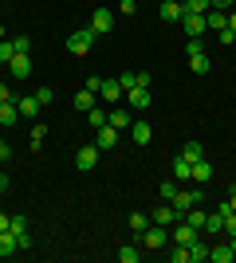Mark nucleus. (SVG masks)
<instances>
[{
  "instance_id": "nucleus-12",
  "label": "nucleus",
  "mask_w": 236,
  "mask_h": 263,
  "mask_svg": "<svg viewBox=\"0 0 236 263\" xmlns=\"http://www.w3.org/2000/svg\"><path fill=\"white\" fill-rule=\"evenodd\" d=\"M205 28H209V32H225V28H228V12L209 8V12H205Z\"/></svg>"
},
{
  "instance_id": "nucleus-48",
  "label": "nucleus",
  "mask_w": 236,
  "mask_h": 263,
  "mask_svg": "<svg viewBox=\"0 0 236 263\" xmlns=\"http://www.w3.org/2000/svg\"><path fill=\"white\" fill-rule=\"evenodd\" d=\"M228 204H232V212H236V193H228Z\"/></svg>"
},
{
  "instance_id": "nucleus-40",
  "label": "nucleus",
  "mask_w": 236,
  "mask_h": 263,
  "mask_svg": "<svg viewBox=\"0 0 236 263\" xmlns=\"http://www.w3.org/2000/svg\"><path fill=\"white\" fill-rule=\"evenodd\" d=\"M134 8H138L134 0H118V12H122V16H134Z\"/></svg>"
},
{
  "instance_id": "nucleus-44",
  "label": "nucleus",
  "mask_w": 236,
  "mask_h": 263,
  "mask_svg": "<svg viewBox=\"0 0 236 263\" xmlns=\"http://www.w3.org/2000/svg\"><path fill=\"white\" fill-rule=\"evenodd\" d=\"M213 8H221V12H228V8H236L232 0H213Z\"/></svg>"
},
{
  "instance_id": "nucleus-7",
  "label": "nucleus",
  "mask_w": 236,
  "mask_h": 263,
  "mask_svg": "<svg viewBox=\"0 0 236 263\" xmlns=\"http://www.w3.org/2000/svg\"><path fill=\"white\" fill-rule=\"evenodd\" d=\"M169 236H173V243H181V248H189V243L197 240L201 232L193 228V224H185V220H177V224H173V232H169Z\"/></svg>"
},
{
  "instance_id": "nucleus-15",
  "label": "nucleus",
  "mask_w": 236,
  "mask_h": 263,
  "mask_svg": "<svg viewBox=\"0 0 236 263\" xmlns=\"http://www.w3.org/2000/svg\"><path fill=\"white\" fill-rule=\"evenodd\" d=\"M209 181H213V165H209V157L193 161V185H209Z\"/></svg>"
},
{
  "instance_id": "nucleus-3",
  "label": "nucleus",
  "mask_w": 236,
  "mask_h": 263,
  "mask_svg": "<svg viewBox=\"0 0 236 263\" xmlns=\"http://www.w3.org/2000/svg\"><path fill=\"white\" fill-rule=\"evenodd\" d=\"M90 32H95V35L114 32V12L111 8H95V12H90Z\"/></svg>"
},
{
  "instance_id": "nucleus-39",
  "label": "nucleus",
  "mask_w": 236,
  "mask_h": 263,
  "mask_svg": "<svg viewBox=\"0 0 236 263\" xmlns=\"http://www.w3.org/2000/svg\"><path fill=\"white\" fill-rule=\"evenodd\" d=\"M87 90H95V95H99V90H102V75H87Z\"/></svg>"
},
{
  "instance_id": "nucleus-28",
  "label": "nucleus",
  "mask_w": 236,
  "mask_h": 263,
  "mask_svg": "<svg viewBox=\"0 0 236 263\" xmlns=\"http://www.w3.org/2000/svg\"><path fill=\"white\" fill-rule=\"evenodd\" d=\"M126 224H130L134 232H146V228H150V216H146V212H130V220H126Z\"/></svg>"
},
{
  "instance_id": "nucleus-24",
  "label": "nucleus",
  "mask_w": 236,
  "mask_h": 263,
  "mask_svg": "<svg viewBox=\"0 0 236 263\" xmlns=\"http://www.w3.org/2000/svg\"><path fill=\"white\" fill-rule=\"evenodd\" d=\"M181 157H185V161H201V157H205V145L201 142H185V145H181Z\"/></svg>"
},
{
  "instance_id": "nucleus-10",
  "label": "nucleus",
  "mask_w": 236,
  "mask_h": 263,
  "mask_svg": "<svg viewBox=\"0 0 236 263\" xmlns=\"http://www.w3.org/2000/svg\"><path fill=\"white\" fill-rule=\"evenodd\" d=\"M181 32L189 35V40L205 35V32H209V28H205V16H181Z\"/></svg>"
},
{
  "instance_id": "nucleus-35",
  "label": "nucleus",
  "mask_w": 236,
  "mask_h": 263,
  "mask_svg": "<svg viewBox=\"0 0 236 263\" xmlns=\"http://www.w3.org/2000/svg\"><path fill=\"white\" fill-rule=\"evenodd\" d=\"M12 55H16L12 40H0V63H12Z\"/></svg>"
},
{
  "instance_id": "nucleus-46",
  "label": "nucleus",
  "mask_w": 236,
  "mask_h": 263,
  "mask_svg": "<svg viewBox=\"0 0 236 263\" xmlns=\"http://www.w3.org/2000/svg\"><path fill=\"white\" fill-rule=\"evenodd\" d=\"M0 193H8V173H0Z\"/></svg>"
},
{
  "instance_id": "nucleus-32",
  "label": "nucleus",
  "mask_w": 236,
  "mask_h": 263,
  "mask_svg": "<svg viewBox=\"0 0 236 263\" xmlns=\"http://www.w3.org/2000/svg\"><path fill=\"white\" fill-rule=\"evenodd\" d=\"M157 193H161V200H173V197H177V181H161Z\"/></svg>"
},
{
  "instance_id": "nucleus-41",
  "label": "nucleus",
  "mask_w": 236,
  "mask_h": 263,
  "mask_svg": "<svg viewBox=\"0 0 236 263\" xmlns=\"http://www.w3.org/2000/svg\"><path fill=\"white\" fill-rule=\"evenodd\" d=\"M216 40H221V44H236V32H232V28H225V32H216Z\"/></svg>"
},
{
  "instance_id": "nucleus-23",
  "label": "nucleus",
  "mask_w": 236,
  "mask_h": 263,
  "mask_svg": "<svg viewBox=\"0 0 236 263\" xmlns=\"http://www.w3.org/2000/svg\"><path fill=\"white\" fill-rule=\"evenodd\" d=\"M209 67H213V59H209V55H189V71L193 75H209Z\"/></svg>"
},
{
  "instance_id": "nucleus-33",
  "label": "nucleus",
  "mask_w": 236,
  "mask_h": 263,
  "mask_svg": "<svg viewBox=\"0 0 236 263\" xmlns=\"http://www.w3.org/2000/svg\"><path fill=\"white\" fill-rule=\"evenodd\" d=\"M8 232H12V236H24V232H28V220H24V216H12L8 220Z\"/></svg>"
},
{
  "instance_id": "nucleus-25",
  "label": "nucleus",
  "mask_w": 236,
  "mask_h": 263,
  "mask_svg": "<svg viewBox=\"0 0 236 263\" xmlns=\"http://www.w3.org/2000/svg\"><path fill=\"white\" fill-rule=\"evenodd\" d=\"M130 134H134V145H150V122H130Z\"/></svg>"
},
{
  "instance_id": "nucleus-19",
  "label": "nucleus",
  "mask_w": 236,
  "mask_h": 263,
  "mask_svg": "<svg viewBox=\"0 0 236 263\" xmlns=\"http://www.w3.org/2000/svg\"><path fill=\"white\" fill-rule=\"evenodd\" d=\"M90 106H99V95L83 87V90H79V95H75V110H79V114H87Z\"/></svg>"
},
{
  "instance_id": "nucleus-22",
  "label": "nucleus",
  "mask_w": 236,
  "mask_h": 263,
  "mask_svg": "<svg viewBox=\"0 0 236 263\" xmlns=\"http://www.w3.org/2000/svg\"><path fill=\"white\" fill-rule=\"evenodd\" d=\"M205 236H209V240H216V236H225V220H221V212H213V216L205 220Z\"/></svg>"
},
{
  "instance_id": "nucleus-45",
  "label": "nucleus",
  "mask_w": 236,
  "mask_h": 263,
  "mask_svg": "<svg viewBox=\"0 0 236 263\" xmlns=\"http://www.w3.org/2000/svg\"><path fill=\"white\" fill-rule=\"evenodd\" d=\"M8 220H12L8 212H0V232H8Z\"/></svg>"
},
{
  "instance_id": "nucleus-50",
  "label": "nucleus",
  "mask_w": 236,
  "mask_h": 263,
  "mask_svg": "<svg viewBox=\"0 0 236 263\" xmlns=\"http://www.w3.org/2000/svg\"><path fill=\"white\" fill-rule=\"evenodd\" d=\"M134 4H138V0H134Z\"/></svg>"
},
{
  "instance_id": "nucleus-11",
  "label": "nucleus",
  "mask_w": 236,
  "mask_h": 263,
  "mask_svg": "<svg viewBox=\"0 0 236 263\" xmlns=\"http://www.w3.org/2000/svg\"><path fill=\"white\" fill-rule=\"evenodd\" d=\"M126 102H130V110H150V87L126 90Z\"/></svg>"
},
{
  "instance_id": "nucleus-2",
  "label": "nucleus",
  "mask_w": 236,
  "mask_h": 263,
  "mask_svg": "<svg viewBox=\"0 0 236 263\" xmlns=\"http://www.w3.org/2000/svg\"><path fill=\"white\" fill-rule=\"evenodd\" d=\"M95 40H99V35L90 32V28H83V32H71V35H67V51H71V55H90Z\"/></svg>"
},
{
  "instance_id": "nucleus-9",
  "label": "nucleus",
  "mask_w": 236,
  "mask_h": 263,
  "mask_svg": "<svg viewBox=\"0 0 236 263\" xmlns=\"http://www.w3.org/2000/svg\"><path fill=\"white\" fill-rule=\"evenodd\" d=\"M99 99H102V102H114V106H118V99H126L122 83H118V79H102V90H99Z\"/></svg>"
},
{
  "instance_id": "nucleus-18",
  "label": "nucleus",
  "mask_w": 236,
  "mask_h": 263,
  "mask_svg": "<svg viewBox=\"0 0 236 263\" xmlns=\"http://www.w3.org/2000/svg\"><path fill=\"white\" fill-rule=\"evenodd\" d=\"M16 122H24L20 110H16V99H12V102H0V126H16Z\"/></svg>"
},
{
  "instance_id": "nucleus-36",
  "label": "nucleus",
  "mask_w": 236,
  "mask_h": 263,
  "mask_svg": "<svg viewBox=\"0 0 236 263\" xmlns=\"http://www.w3.org/2000/svg\"><path fill=\"white\" fill-rule=\"evenodd\" d=\"M35 99H40V106H47V102H56V90H51V87H40V90H35Z\"/></svg>"
},
{
  "instance_id": "nucleus-34",
  "label": "nucleus",
  "mask_w": 236,
  "mask_h": 263,
  "mask_svg": "<svg viewBox=\"0 0 236 263\" xmlns=\"http://www.w3.org/2000/svg\"><path fill=\"white\" fill-rule=\"evenodd\" d=\"M12 47H16L20 55H28V51H32V35H16V40H12Z\"/></svg>"
},
{
  "instance_id": "nucleus-16",
  "label": "nucleus",
  "mask_w": 236,
  "mask_h": 263,
  "mask_svg": "<svg viewBox=\"0 0 236 263\" xmlns=\"http://www.w3.org/2000/svg\"><path fill=\"white\" fill-rule=\"evenodd\" d=\"M236 252H232V243H213L209 248V263H232Z\"/></svg>"
},
{
  "instance_id": "nucleus-1",
  "label": "nucleus",
  "mask_w": 236,
  "mask_h": 263,
  "mask_svg": "<svg viewBox=\"0 0 236 263\" xmlns=\"http://www.w3.org/2000/svg\"><path fill=\"white\" fill-rule=\"evenodd\" d=\"M138 236H142V252H157V248L169 243V228H161V224H150V228L138 232Z\"/></svg>"
},
{
  "instance_id": "nucleus-8",
  "label": "nucleus",
  "mask_w": 236,
  "mask_h": 263,
  "mask_svg": "<svg viewBox=\"0 0 236 263\" xmlns=\"http://www.w3.org/2000/svg\"><path fill=\"white\" fill-rule=\"evenodd\" d=\"M95 145H99L102 154H111L114 145H118V130H114V126H99V130H95Z\"/></svg>"
},
{
  "instance_id": "nucleus-51",
  "label": "nucleus",
  "mask_w": 236,
  "mask_h": 263,
  "mask_svg": "<svg viewBox=\"0 0 236 263\" xmlns=\"http://www.w3.org/2000/svg\"><path fill=\"white\" fill-rule=\"evenodd\" d=\"M232 4H236V0H232Z\"/></svg>"
},
{
  "instance_id": "nucleus-6",
  "label": "nucleus",
  "mask_w": 236,
  "mask_h": 263,
  "mask_svg": "<svg viewBox=\"0 0 236 263\" xmlns=\"http://www.w3.org/2000/svg\"><path fill=\"white\" fill-rule=\"evenodd\" d=\"M16 110H20V118H28V122H35L40 118V99H35V95H16Z\"/></svg>"
},
{
  "instance_id": "nucleus-20",
  "label": "nucleus",
  "mask_w": 236,
  "mask_h": 263,
  "mask_svg": "<svg viewBox=\"0 0 236 263\" xmlns=\"http://www.w3.org/2000/svg\"><path fill=\"white\" fill-rule=\"evenodd\" d=\"M161 20L166 24H181V0H161Z\"/></svg>"
},
{
  "instance_id": "nucleus-17",
  "label": "nucleus",
  "mask_w": 236,
  "mask_h": 263,
  "mask_svg": "<svg viewBox=\"0 0 236 263\" xmlns=\"http://www.w3.org/2000/svg\"><path fill=\"white\" fill-rule=\"evenodd\" d=\"M213 8V0H181V16H205Z\"/></svg>"
},
{
  "instance_id": "nucleus-43",
  "label": "nucleus",
  "mask_w": 236,
  "mask_h": 263,
  "mask_svg": "<svg viewBox=\"0 0 236 263\" xmlns=\"http://www.w3.org/2000/svg\"><path fill=\"white\" fill-rule=\"evenodd\" d=\"M8 157H12V149H8V142L0 138V161H8Z\"/></svg>"
},
{
  "instance_id": "nucleus-26",
  "label": "nucleus",
  "mask_w": 236,
  "mask_h": 263,
  "mask_svg": "<svg viewBox=\"0 0 236 263\" xmlns=\"http://www.w3.org/2000/svg\"><path fill=\"white\" fill-rule=\"evenodd\" d=\"M16 252H20V243H16V236H12V232H0V255L8 259V255H16Z\"/></svg>"
},
{
  "instance_id": "nucleus-49",
  "label": "nucleus",
  "mask_w": 236,
  "mask_h": 263,
  "mask_svg": "<svg viewBox=\"0 0 236 263\" xmlns=\"http://www.w3.org/2000/svg\"><path fill=\"white\" fill-rule=\"evenodd\" d=\"M228 243H232V252H236V236H228Z\"/></svg>"
},
{
  "instance_id": "nucleus-42",
  "label": "nucleus",
  "mask_w": 236,
  "mask_h": 263,
  "mask_svg": "<svg viewBox=\"0 0 236 263\" xmlns=\"http://www.w3.org/2000/svg\"><path fill=\"white\" fill-rule=\"evenodd\" d=\"M12 99H16V95H12V87H8V83H0V102H12Z\"/></svg>"
},
{
  "instance_id": "nucleus-29",
  "label": "nucleus",
  "mask_w": 236,
  "mask_h": 263,
  "mask_svg": "<svg viewBox=\"0 0 236 263\" xmlns=\"http://www.w3.org/2000/svg\"><path fill=\"white\" fill-rule=\"evenodd\" d=\"M44 138H47V122H35V126H32V149H40Z\"/></svg>"
},
{
  "instance_id": "nucleus-30",
  "label": "nucleus",
  "mask_w": 236,
  "mask_h": 263,
  "mask_svg": "<svg viewBox=\"0 0 236 263\" xmlns=\"http://www.w3.org/2000/svg\"><path fill=\"white\" fill-rule=\"evenodd\" d=\"M87 122H90V126H95V130H99V126H106V110L90 106V110H87Z\"/></svg>"
},
{
  "instance_id": "nucleus-5",
  "label": "nucleus",
  "mask_w": 236,
  "mask_h": 263,
  "mask_svg": "<svg viewBox=\"0 0 236 263\" xmlns=\"http://www.w3.org/2000/svg\"><path fill=\"white\" fill-rule=\"evenodd\" d=\"M177 212H173V204H169V200H161V204H157L154 212H150V224H161V228H173V224H177Z\"/></svg>"
},
{
  "instance_id": "nucleus-38",
  "label": "nucleus",
  "mask_w": 236,
  "mask_h": 263,
  "mask_svg": "<svg viewBox=\"0 0 236 263\" xmlns=\"http://www.w3.org/2000/svg\"><path fill=\"white\" fill-rule=\"evenodd\" d=\"M201 51H205L201 35H197V40H189V44H185V55H201Z\"/></svg>"
},
{
  "instance_id": "nucleus-4",
  "label": "nucleus",
  "mask_w": 236,
  "mask_h": 263,
  "mask_svg": "<svg viewBox=\"0 0 236 263\" xmlns=\"http://www.w3.org/2000/svg\"><path fill=\"white\" fill-rule=\"evenodd\" d=\"M99 154H102V149H99L95 142H90V145H83V149L75 154V169H79V173H90V169L99 165Z\"/></svg>"
},
{
  "instance_id": "nucleus-27",
  "label": "nucleus",
  "mask_w": 236,
  "mask_h": 263,
  "mask_svg": "<svg viewBox=\"0 0 236 263\" xmlns=\"http://www.w3.org/2000/svg\"><path fill=\"white\" fill-rule=\"evenodd\" d=\"M118 259H122V263H138V259H142V243H126V248H118Z\"/></svg>"
},
{
  "instance_id": "nucleus-47",
  "label": "nucleus",
  "mask_w": 236,
  "mask_h": 263,
  "mask_svg": "<svg viewBox=\"0 0 236 263\" xmlns=\"http://www.w3.org/2000/svg\"><path fill=\"white\" fill-rule=\"evenodd\" d=\"M228 28H232V32H236V8L228 12Z\"/></svg>"
},
{
  "instance_id": "nucleus-13",
  "label": "nucleus",
  "mask_w": 236,
  "mask_h": 263,
  "mask_svg": "<svg viewBox=\"0 0 236 263\" xmlns=\"http://www.w3.org/2000/svg\"><path fill=\"white\" fill-rule=\"evenodd\" d=\"M8 71H12V79H28L32 75V59H28V55H12V63H8Z\"/></svg>"
},
{
  "instance_id": "nucleus-31",
  "label": "nucleus",
  "mask_w": 236,
  "mask_h": 263,
  "mask_svg": "<svg viewBox=\"0 0 236 263\" xmlns=\"http://www.w3.org/2000/svg\"><path fill=\"white\" fill-rule=\"evenodd\" d=\"M118 83H122V90H134V87H142V83H138V71H122V75H118Z\"/></svg>"
},
{
  "instance_id": "nucleus-14",
  "label": "nucleus",
  "mask_w": 236,
  "mask_h": 263,
  "mask_svg": "<svg viewBox=\"0 0 236 263\" xmlns=\"http://www.w3.org/2000/svg\"><path fill=\"white\" fill-rule=\"evenodd\" d=\"M130 106H114L111 114H106V126H114V130H126V126H130Z\"/></svg>"
},
{
  "instance_id": "nucleus-37",
  "label": "nucleus",
  "mask_w": 236,
  "mask_h": 263,
  "mask_svg": "<svg viewBox=\"0 0 236 263\" xmlns=\"http://www.w3.org/2000/svg\"><path fill=\"white\" fill-rule=\"evenodd\" d=\"M169 259H173V263H189V248H181V243H177V248L169 252Z\"/></svg>"
},
{
  "instance_id": "nucleus-21",
  "label": "nucleus",
  "mask_w": 236,
  "mask_h": 263,
  "mask_svg": "<svg viewBox=\"0 0 236 263\" xmlns=\"http://www.w3.org/2000/svg\"><path fill=\"white\" fill-rule=\"evenodd\" d=\"M173 181H181V185H185V181H193V165L185 161V157H173Z\"/></svg>"
}]
</instances>
